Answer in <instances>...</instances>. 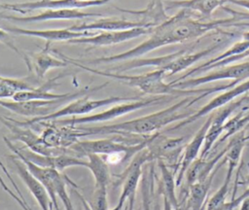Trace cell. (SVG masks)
I'll return each mask as SVG.
<instances>
[{"label": "cell", "instance_id": "obj_1", "mask_svg": "<svg viewBox=\"0 0 249 210\" xmlns=\"http://www.w3.org/2000/svg\"><path fill=\"white\" fill-rule=\"evenodd\" d=\"M245 19H249V14L238 13L227 18L201 20L195 18L192 11L181 9L174 16L169 17L162 23L154 27L150 37L138 46L114 55L88 59L87 62L88 64L97 65L141 57L161 47L195 40L210 31L221 30V27L249 26V21H243Z\"/></svg>", "mask_w": 249, "mask_h": 210}, {"label": "cell", "instance_id": "obj_2", "mask_svg": "<svg viewBox=\"0 0 249 210\" xmlns=\"http://www.w3.org/2000/svg\"><path fill=\"white\" fill-rule=\"evenodd\" d=\"M192 96H185L183 99L172 104L171 106L160 111L139 117L133 120L124 121L118 123L104 124V125H75L79 131L80 138L92 135H121V136H148L159 132L161 128L169 123L177 121H182L194 112H182L180 110L188 107V104L193 99Z\"/></svg>", "mask_w": 249, "mask_h": 210}, {"label": "cell", "instance_id": "obj_3", "mask_svg": "<svg viewBox=\"0 0 249 210\" xmlns=\"http://www.w3.org/2000/svg\"><path fill=\"white\" fill-rule=\"evenodd\" d=\"M55 51V50H54ZM55 53L59 55L61 58H63L67 63L72 64L76 67H79L85 71H88L89 73L103 76L107 78H111L117 81H120L129 87L135 88L139 89L141 92L145 94H151L155 96L160 95H171V96H192V95H199L204 94V97L207 96L210 93L216 92V91H224L232 87V85L230 83L228 85L223 86H217V87H211V88H176L170 83L164 82V77H166L165 71L163 69H155L153 71L139 74V75H126L123 73H117V72H111V71H102L94 68H90L81 62H79L77 59L71 58L69 56H66L65 54L56 52Z\"/></svg>", "mask_w": 249, "mask_h": 210}, {"label": "cell", "instance_id": "obj_4", "mask_svg": "<svg viewBox=\"0 0 249 210\" xmlns=\"http://www.w3.org/2000/svg\"><path fill=\"white\" fill-rule=\"evenodd\" d=\"M137 99H140V98L138 96H109L101 99H91L89 97V94H87L70 101L65 106L55 110L54 112L47 116L32 118L27 121L18 122L23 125L29 126L40 122H50V121H54V120L63 119L67 117H77V116L87 115L101 107H106L112 104H117L122 102L133 101Z\"/></svg>", "mask_w": 249, "mask_h": 210}, {"label": "cell", "instance_id": "obj_5", "mask_svg": "<svg viewBox=\"0 0 249 210\" xmlns=\"http://www.w3.org/2000/svg\"><path fill=\"white\" fill-rule=\"evenodd\" d=\"M154 134L150 135L147 139L137 144H128L125 141L127 140V138H131L138 135L125 136L123 140L113 138H104L96 140H78L69 149L78 157H86L89 154H96L102 157L110 156L113 154H126L129 157L134 158V156L137 153H139L141 150L147 147Z\"/></svg>", "mask_w": 249, "mask_h": 210}, {"label": "cell", "instance_id": "obj_6", "mask_svg": "<svg viewBox=\"0 0 249 210\" xmlns=\"http://www.w3.org/2000/svg\"><path fill=\"white\" fill-rule=\"evenodd\" d=\"M166 98H167L166 95H160V96H153L150 98L122 102V103H117L114 106H112L111 108L104 110L102 112L96 113V114L81 116V117L63 118V119H58V120L50 121V122H53V123L57 124V125H70V126L107 122V121H111V120L117 119L119 117L124 116L126 114H129L136 110L148 107L150 105L160 103V102L164 101Z\"/></svg>", "mask_w": 249, "mask_h": 210}, {"label": "cell", "instance_id": "obj_7", "mask_svg": "<svg viewBox=\"0 0 249 210\" xmlns=\"http://www.w3.org/2000/svg\"><path fill=\"white\" fill-rule=\"evenodd\" d=\"M0 122L10 130L12 133L11 141L18 140L22 142L27 149L34 153L43 156H59L63 154L72 153L70 149L63 148H52L49 147L43 141L41 135H37L27 125H23L18 121L11 120L6 117H0Z\"/></svg>", "mask_w": 249, "mask_h": 210}, {"label": "cell", "instance_id": "obj_8", "mask_svg": "<svg viewBox=\"0 0 249 210\" xmlns=\"http://www.w3.org/2000/svg\"><path fill=\"white\" fill-rule=\"evenodd\" d=\"M185 137H166L160 132L153 135L146 149L151 160L167 161L174 166V172L177 173L178 159L180 160L185 148Z\"/></svg>", "mask_w": 249, "mask_h": 210}, {"label": "cell", "instance_id": "obj_9", "mask_svg": "<svg viewBox=\"0 0 249 210\" xmlns=\"http://www.w3.org/2000/svg\"><path fill=\"white\" fill-rule=\"evenodd\" d=\"M249 79V61L231 64L221 68L218 70L212 71L203 76H199L192 79H185L183 81L170 84L176 88L186 89V88H196L198 86L221 81V80H232L238 83L243 82Z\"/></svg>", "mask_w": 249, "mask_h": 210}, {"label": "cell", "instance_id": "obj_10", "mask_svg": "<svg viewBox=\"0 0 249 210\" xmlns=\"http://www.w3.org/2000/svg\"><path fill=\"white\" fill-rule=\"evenodd\" d=\"M247 91H249V79H247L243 82H240L237 85H235L234 87H231V88L224 90V92H222V93L218 94L217 96H215L214 98H212L208 103H206L204 106H202L199 110L194 112V114H192L188 118L180 121L175 125L169 127L167 129V131L180 129V128L197 121L198 119L204 117L205 115H207V114L225 106L226 104L233 101L234 99H236L240 95L245 94Z\"/></svg>", "mask_w": 249, "mask_h": 210}, {"label": "cell", "instance_id": "obj_11", "mask_svg": "<svg viewBox=\"0 0 249 210\" xmlns=\"http://www.w3.org/2000/svg\"><path fill=\"white\" fill-rule=\"evenodd\" d=\"M76 98H63L56 100H28L15 101L0 99V106L23 117L39 118L47 116L55 111V109L64 102L72 101ZM57 110V109H56Z\"/></svg>", "mask_w": 249, "mask_h": 210}, {"label": "cell", "instance_id": "obj_12", "mask_svg": "<svg viewBox=\"0 0 249 210\" xmlns=\"http://www.w3.org/2000/svg\"><path fill=\"white\" fill-rule=\"evenodd\" d=\"M112 0H38L22 3L4 4L5 10L18 13H26L33 10L45 9H84L94 6H102Z\"/></svg>", "mask_w": 249, "mask_h": 210}, {"label": "cell", "instance_id": "obj_13", "mask_svg": "<svg viewBox=\"0 0 249 210\" xmlns=\"http://www.w3.org/2000/svg\"><path fill=\"white\" fill-rule=\"evenodd\" d=\"M154 27H135L126 30H117V31H101L97 32L93 36L82 37L78 39L70 40L69 43L72 44H85L93 47H103L111 46L119 43L126 42L142 35L150 34Z\"/></svg>", "mask_w": 249, "mask_h": 210}, {"label": "cell", "instance_id": "obj_14", "mask_svg": "<svg viewBox=\"0 0 249 210\" xmlns=\"http://www.w3.org/2000/svg\"><path fill=\"white\" fill-rule=\"evenodd\" d=\"M213 115L214 113L211 112L210 116L206 119V121L200 126V128L196 131V135L192 138V140L188 144H186L177 167V173H176L177 175L175 178L176 186H180L182 184L188 168L199 157L203 143H204L206 132L213 119Z\"/></svg>", "mask_w": 249, "mask_h": 210}, {"label": "cell", "instance_id": "obj_15", "mask_svg": "<svg viewBox=\"0 0 249 210\" xmlns=\"http://www.w3.org/2000/svg\"><path fill=\"white\" fill-rule=\"evenodd\" d=\"M19 159L24 162L30 173L43 184L51 197L54 209L59 210L57 203V192L60 188L66 186L67 184L64 176L56 169L51 167H42L23 158Z\"/></svg>", "mask_w": 249, "mask_h": 210}, {"label": "cell", "instance_id": "obj_16", "mask_svg": "<svg viewBox=\"0 0 249 210\" xmlns=\"http://www.w3.org/2000/svg\"><path fill=\"white\" fill-rule=\"evenodd\" d=\"M9 33L16 35H24L30 37H37L44 39L48 42L53 41H66L69 42L73 39H78L82 37L93 36L95 31H73L69 28H59V29H27L20 28L18 26H6L4 28Z\"/></svg>", "mask_w": 249, "mask_h": 210}, {"label": "cell", "instance_id": "obj_17", "mask_svg": "<svg viewBox=\"0 0 249 210\" xmlns=\"http://www.w3.org/2000/svg\"><path fill=\"white\" fill-rule=\"evenodd\" d=\"M97 17L102 18L101 14L87 13L78 9H45L37 15L16 17V16H3L2 18L21 21V22H40L47 20H61V19H81L86 18Z\"/></svg>", "mask_w": 249, "mask_h": 210}, {"label": "cell", "instance_id": "obj_18", "mask_svg": "<svg viewBox=\"0 0 249 210\" xmlns=\"http://www.w3.org/2000/svg\"><path fill=\"white\" fill-rule=\"evenodd\" d=\"M12 157V161L15 165L16 172L18 173L23 184L26 186V188L29 190L30 193L36 199L41 210H52L53 202L46 188L37 178H35L30 173V171L21 159H19L15 155Z\"/></svg>", "mask_w": 249, "mask_h": 210}, {"label": "cell", "instance_id": "obj_19", "mask_svg": "<svg viewBox=\"0 0 249 210\" xmlns=\"http://www.w3.org/2000/svg\"><path fill=\"white\" fill-rule=\"evenodd\" d=\"M135 27H154L143 20H128L117 18H101L92 22H84L68 27L73 31H117Z\"/></svg>", "mask_w": 249, "mask_h": 210}, {"label": "cell", "instance_id": "obj_20", "mask_svg": "<svg viewBox=\"0 0 249 210\" xmlns=\"http://www.w3.org/2000/svg\"><path fill=\"white\" fill-rule=\"evenodd\" d=\"M187 50H180L176 52H172L169 54L161 55V56H156V57H149V58H132L129 60L122 61L120 64L112 66L110 68L111 72L115 71L117 73H123L125 71H129L135 68H141V67H156V69H161L167 64H169L171 61H173L175 58H177L182 53L186 52Z\"/></svg>", "mask_w": 249, "mask_h": 210}, {"label": "cell", "instance_id": "obj_21", "mask_svg": "<svg viewBox=\"0 0 249 210\" xmlns=\"http://www.w3.org/2000/svg\"><path fill=\"white\" fill-rule=\"evenodd\" d=\"M50 43L51 42L47 41L45 48L35 54L33 60L30 61V66L28 69L30 72L34 73L38 80L44 79L45 75L51 69L65 67L68 64L63 58L56 57L51 53Z\"/></svg>", "mask_w": 249, "mask_h": 210}, {"label": "cell", "instance_id": "obj_22", "mask_svg": "<svg viewBox=\"0 0 249 210\" xmlns=\"http://www.w3.org/2000/svg\"><path fill=\"white\" fill-rule=\"evenodd\" d=\"M224 42L225 41H218L215 44H213L212 46H210L206 49L200 50L198 52H189V53L184 52L161 69H163L165 71L166 77L174 75L178 72H181V71L189 68L190 66H192L195 62H196L199 59L203 58L204 56L210 54L212 52L218 50Z\"/></svg>", "mask_w": 249, "mask_h": 210}, {"label": "cell", "instance_id": "obj_23", "mask_svg": "<svg viewBox=\"0 0 249 210\" xmlns=\"http://www.w3.org/2000/svg\"><path fill=\"white\" fill-rule=\"evenodd\" d=\"M225 3H228V0H174L164 2L166 9H187L196 11L206 18L210 17L216 9L223 7Z\"/></svg>", "mask_w": 249, "mask_h": 210}, {"label": "cell", "instance_id": "obj_24", "mask_svg": "<svg viewBox=\"0 0 249 210\" xmlns=\"http://www.w3.org/2000/svg\"><path fill=\"white\" fill-rule=\"evenodd\" d=\"M87 168L91 172L94 179V189H106L110 183V170L107 161L100 155L89 154Z\"/></svg>", "mask_w": 249, "mask_h": 210}, {"label": "cell", "instance_id": "obj_25", "mask_svg": "<svg viewBox=\"0 0 249 210\" xmlns=\"http://www.w3.org/2000/svg\"><path fill=\"white\" fill-rule=\"evenodd\" d=\"M159 161V168L160 171V192L162 197L167 199L172 207L177 208L180 206L176 195V180L175 172L169 168V166L161 160Z\"/></svg>", "mask_w": 249, "mask_h": 210}, {"label": "cell", "instance_id": "obj_26", "mask_svg": "<svg viewBox=\"0 0 249 210\" xmlns=\"http://www.w3.org/2000/svg\"><path fill=\"white\" fill-rule=\"evenodd\" d=\"M249 123V107L242 106V108L232 117H230L224 123L223 126V133L220 138L217 140L216 146L224 143L227 139L232 137L236 133L240 132L241 130H245L247 124Z\"/></svg>", "mask_w": 249, "mask_h": 210}, {"label": "cell", "instance_id": "obj_27", "mask_svg": "<svg viewBox=\"0 0 249 210\" xmlns=\"http://www.w3.org/2000/svg\"><path fill=\"white\" fill-rule=\"evenodd\" d=\"M227 163H228V169L225 176V180L223 184L220 186V188L218 189V191L207 200L204 210H229L227 206L228 202H226V198L230 191V186H231L234 169L237 165H235L233 162H231V161H227Z\"/></svg>", "mask_w": 249, "mask_h": 210}, {"label": "cell", "instance_id": "obj_28", "mask_svg": "<svg viewBox=\"0 0 249 210\" xmlns=\"http://www.w3.org/2000/svg\"><path fill=\"white\" fill-rule=\"evenodd\" d=\"M33 88L35 87L23 80L8 78L0 75V99H12L18 91L28 90Z\"/></svg>", "mask_w": 249, "mask_h": 210}, {"label": "cell", "instance_id": "obj_29", "mask_svg": "<svg viewBox=\"0 0 249 210\" xmlns=\"http://www.w3.org/2000/svg\"><path fill=\"white\" fill-rule=\"evenodd\" d=\"M90 210H108V197L106 189H94L91 201L89 203Z\"/></svg>", "mask_w": 249, "mask_h": 210}, {"label": "cell", "instance_id": "obj_30", "mask_svg": "<svg viewBox=\"0 0 249 210\" xmlns=\"http://www.w3.org/2000/svg\"><path fill=\"white\" fill-rule=\"evenodd\" d=\"M249 56V49L246 50L245 52H241V53H237V54H234L232 56H230L228 58H225L223 60H220L218 62H215V63H212L208 66H206L205 68H203L200 72H206V71H209V70H213V69H217V68H221V67H224V66H227V65H231V64H234L235 62L237 61H240V60H243L245 59L246 57ZM199 72V73H200Z\"/></svg>", "mask_w": 249, "mask_h": 210}, {"label": "cell", "instance_id": "obj_31", "mask_svg": "<svg viewBox=\"0 0 249 210\" xmlns=\"http://www.w3.org/2000/svg\"><path fill=\"white\" fill-rule=\"evenodd\" d=\"M0 43L6 45L8 48H10L12 51H14L17 54H18L19 56H21V57L24 59V61H25V63H26L27 67L30 65V60H29V58L26 57V56L18 49V47H17V46L15 45V43H14V40H13V38H12V35H11L7 30H4V29H2V28H0Z\"/></svg>", "mask_w": 249, "mask_h": 210}, {"label": "cell", "instance_id": "obj_32", "mask_svg": "<svg viewBox=\"0 0 249 210\" xmlns=\"http://www.w3.org/2000/svg\"><path fill=\"white\" fill-rule=\"evenodd\" d=\"M141 193H142V204H143V210H152L151 204V183L147 176L144 175V177L141 180Z\"/></svg>", "mask_w": 249, "mask_h": 210}, {"label": "cell", "instance_id": "obj_33", "mask_svg": "<svg viewBox=\"0 0 249 210\" xmlns=\"http://www.w3.org/2000/svg\"><path fill=\"white\" fill-rule=\"evenodd\" d=\"M241 184H248V187H247V189H246L239 196L234 197L233 199H231V200L227 203V206H228V209H229V210H233L234 208H236L237 206H239L240 202H241L244 198H246V197L249 196V175L244 179V181H243Z\"/></svg>", "mask_w": 249, "mask_h": 210}, {"label": "cell", "instance_id": "obj_34", "mask_svg": "<svg viewBox=\"0 0 249 210\" xmlns=\"http://www.w3.org/2000/svg\"><path fill=\"white\" fill-rule=\"evenodd\" d=\"M57 197L61 200L65 210H74V207H73V204H72V201H71V198L70 196L68 195L67 193V191H66V186L62 187L58 192H57Z\"/></svg>", "mask_w": 249, "mask_h": 210}, {"label": "cell", "instance_id": "obj_35", "mask_svg": "<svg viewBox=\"0 0 249 210\" xmlns=\"http://www.w3.org/2000/svg\"><path fill=\"white\" fill-rule=\"evenodd\" d=\"M228 3H231L249 11V0H228Z\"/></svg>", "mask_w": 249, "mask_h": 210}, {"label": "cell", "instance_id": "obj_36", "mask_svg": "<svg viewBox=\"0 0 249 210\" xmlns=\"http://www.w3.org/2000/svg\"><path fill=\"white\" fill-rule=\"evenodd\" d=\"M163 210H186V208H185V205H184V206H181V205H180L179 207L174 208V207H172V205L168 202L167 199L163 198Z\"/></svg>", "mask_w": 249, "mask_h": 210}, {"label": "cell", "instance_id": "obj_37", "mask_svg": "<svg viewBox=\"0 0 249 210\" xmlns=\"http://www.w3.org/2000/svg\"><path fill=\"white\" fill-rule=\"evenodd\" d=\"M240 208L239 210H249V196L244 198L241 202H240Z\"/></svg>", "mask_w": 249, "mask_h": 210}, {"label": "cell", "instance_id": "obj_38", "mask_svg": "<svg viewBox=\"0 0 249 210\" xmlns=\"http://www.w3.org/2000/svg\"><path fill=\"white\" fill-rule=\"evenodd\" d=\"M239 99H240L242 105L243 104H249V91H247L245 94H243Z\"/></svg>", "mask_w": 249, "mask_h": 210}, {"label": "cell", "instance_id": "obj_39", "mask_svg": "<svg viewBox=\"0 0 249 210\" xmlns=\"http://www.w3.org/2000/svg\"><path fill=\"white\" fill-rule=\"evenodd\" d=\"M124 202H122V201H119V200H118V202H117V204L115 205V207H114V208H112L111 210H122V209H123V207H124Z\"/></svg>", "mask_w": 249, "mask_h": 210}, {"label": "cell", "instance_id": "obj_40", "mask_svg": "<svg viewBox=\"0 0 249 210\" xmlns=\"http://www.w3.org/2000/svg\"><path fill=\"white\" fill-rule=\"evenodd\" d=\"M0 9H4V10H5V7H4V4H0Z\"/></svg>", "mask_w": 249, "mask_h": 210}, {"label": "cell", "instance_id": "obj_41", "mask_svg": "<svg viewBox=\"0 0 249 210\" xmlns=\"http://www.w3.org/2000/svg\"><path fill=\"white\" fill-rule=\"evenodd\" d=\"M248 128H249V123H248V124H247V126H246V128H245V130H246V129H248Z\"/></svg>", "mask_w": 249, "mask_h": 210}, {"label": "cell", "instance_id": "obj_42", "mask_svg": "<svg viewBox=\"0 0 249 210\" xmlns=\"http://www.w3.org/2000/svg\"><path fill=\"white\" fill-rule=\"evenodd\" d=\"M2 179H3V178H2V177H1V175H0V181H1Z\"/></svg>", "mask_w": 249, "mask_h": 210}]
</instances>
